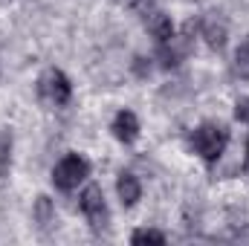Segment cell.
I'll return each mask as SVG.
<instances>
[{"label":"cell","mask_w":249,"mask_h":246,"mask_svg":"<svg viewBox=\"0 0 249 246\" xmlns=\"http://www.w3.org/2000/svg\"><path fill=\"white\" fill-rule=\"evenodd\" d=\"M226 142H229V133H226V127L223 124H200L194 133H191V145H194V151L212 165V162H217L220 159V154H223V148H226Z\"/></svg>","instance_id":"obj_1"},{"label":"cell","mask_w":249,"mask_h":246,"mask_svg":"<svg viewBox=\"0 0 249 246\" xmlns=\"http://www.w3.org/2000/svg\"><path fill=\"white\" fill-rule=\"evenodd\" d=\"M38 93H41V99H44V102H50V105L61 107V105L70 102L72 87H70V78L64 75L61 70L50 67V70H44V75L38 78Z\"/></svg>","instance_id":"obj_2"},{"label":"cell","mask_w":249,"mask_h":246,"mask_svg":"<svg viewBox=\"0 0 249 246\" xmlns=\"http://www.w3.org/2000/svg\"><path fill=\"white\" fill-rule=\"evenodd\" d=\"M87 174H90V162L84 157H78V154H67L61 162L53 168V183L58 185L61 191H72Z\"/></svg>","instance_id":"obj_3"},{"label":"cell","mask_w":249,"mask_h":246,"mask_svg":"<svg viewBox=\"0 0 249 246\" xmlns=\"http://www.w3.org/2000/svg\"><path fill=\"white\" fill-rule=\"evenodd\" d=\"M81 211H84V217L90 220V226L96 232L107 226L110 214H107V203H105V194H102L99 185H87L84 188V194H81Z\"/></svg>","instance_id":"obj_4"},{"label":"cell","mask_w":249,"mask_h":246,"mask_svg":"<svg viewBox=\"0 0 249 246\" xmlns=\"http://www.w3.org/2000/svg\"><path fill=\"white\" fill-rule=\"evenodd\" d=\"M191 26H194V23H188L183 35H171L165 44H160V53H162L165 67H177V64L188 55V50H191Z\"/></svg>","instance_id":"obj_5"},{"label":"cell","mask_w":249,"mask_h":246,"mask_svg":"<svg viewBox=\"0 0 249 246\" xmlns=\"http://www.w3.org/2000/svg\"><path fill=\"white\" fill-rule=\"evenodd\" d=\"M200 32H203V38H206V44H209L212 50H220V47L226 44V20H223L217 12H212V15L203 18Z\"/></svg>","instance_id":"obj_6"},{"label":"cell","mask_w":249,"mask_h":246,"mask_svg":"<svg viewBox=\"0 0 249 246\" xmlns=\"http://www.w3.org/2000/svg\"><path fill=\"white\" fill-rule=\"evenodd\" d=\"M145 26H148V32H151V38L157 41V44H165L171 35H174V26H171V18L168 15H162L160 9H151L148 15H145Z\"/></svg>","instance_id":"obj_7"},{"label":"cell","mask_w":249,"mask_h":246,"mask_svg":"<svg viewBox=\"0 0 249 246\" xmlns=\"http://www.w3.org/2000/svg\"><path fill=\"white\" fill-rule=\"evenodd\" d=\"M113 133H116V139H119V142L130 145V142L139 136V119H136L130 110H119V113H116V119H113Z\"/></svg>","instance_id":"obj_8"},{"label":"cell","mask_w":249,"mask_h":246,"mask_svg":"<svg viewBox=\"0 0 249 246\" xmlns=\"http://www.w3.org/2000/svg\"><path fill=\"white\" fill-rule=\"evenodd\" d=\"M116 191H119V200H122L124 206H133V203L139 200V194H142L139 180H136L133 174H119V180H116Z\"/></svg>","instance_id":"obj_9"},{"label":"cell","mask_w":249,"mask_h":246,"mask_svg":"<svg viewBox=\"0 0 249 246\" xmlns=\"http://www.w3.org/2000/svg\"><path fill=\"white\" fill-rule=\"evenodd\" d=\"M12 168V133L0 130V180L9 174Z\"/></svg>","instance_id":"obj_10"},{"label":"cell","mask_w":249,"mask_h":246,"mask_svg":"<svg viewBox=\"0 0 249 246\" xmlns=\"http://www.w3.org/2000/svg\"><path fill=\"white\" fill-rule=\"evenodd\" d=\"M35 220H38L44 229L55 220V209H53L50 197H38V200H35Z\"/></svg>","instance_id":"obj_11"},{"label":"cell","mask_w":249,"mask_h":246,"mask_svg":"<svg viewBox=\"0 0 249 246\" xmlns=\"http://www.w3.org/2000/svg\"><path fill=\"white\" fill-rule=\"evenodd\" d=\"M235 75L238 78H249V38L241 41V47L235 53Z\"/></svg>","instance_id":"obj_12"},{"label":"cell","mask_w":249,"mask_h":246,"mask_svg":"<svg viewBox=\"0 0 249 246\" xmlns=\"http://www.w3.org/2000/svg\"><path fill=\"white\" fill-rule=\"evenodd\" d=\"M130 244L133 246H139V244H165V235L157 232V229H136L133 238H130Z\"/></svg>","instance_id":"obj_13"},{"label":"cell","mask_w":249,"mask_h":246,"mask_svg":"<svg viewBox=\"0 0 249 246\" xmlns=\"http://www.w3.org/2000/svg\"><path fill=\"white\" fill-rule=\"evenodd\" d=\"M235 116H238L241 122H249V99H238V105H235Z\"/></svg>","instance_id":"obj_14"},{"label":"cell","mask_w":249,"mask_h":246,"mask_svg":"<svg viewBox=\"0 0 249 246\" xmlns=\"http://www.w3.org/2000/svg\"><path fill=\"white\" fill-rule=\"evenodd\" d=\"M247 168H249V145H247Z\"/></svg>","instance_id":"obj_15"}]
</instances>
